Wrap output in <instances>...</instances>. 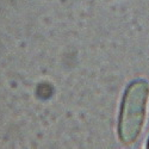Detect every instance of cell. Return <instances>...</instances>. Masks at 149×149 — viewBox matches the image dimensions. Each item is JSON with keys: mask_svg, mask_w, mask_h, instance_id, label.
<instances>
[{"mask_svg": "<svg viewBox=\"0 0 149 149\" xmlns=\"http://www.w3.org/2000/svg\"><path fill=\"white\" fill-rule=\"evenodd\" d=\"M149 98V84L146 80L131 82L123 95L118 120V136L123 143L130 144L140 136Z\"/></svg>", "mask_w": 149, "mask_h": 149, "instance_id": "6da1fadb", "label": "cell"}, {"mask_svg": "<svg viewBox=\"0 0 149 149\" xmlns=\"http://www.w3.org/2000/svg\"><path fill=\"white\" fill-rule=\"evenodd\" d=\"M147 148H149V141H148V146H147Z\"/></svg>", "mask_w": 149, "mask_h": 149, "instance_id": "7a4b0ae2", "label": "cell"}]
</instances>
